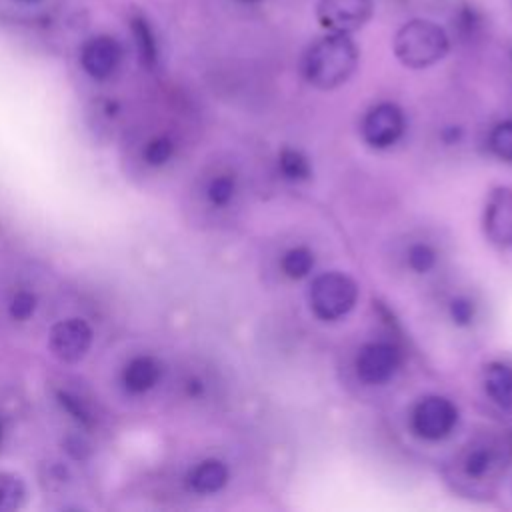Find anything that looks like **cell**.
Masks as SVG:
<instances>
[{"mask_svg": "<svg viewBox=\"0 0 512 512\" xmlns=\"http://www.w3.org/2000/svg\"><path fill=\"white\" fill-rule=\"evenodd\" d=\"M358 66V48L350 34L328 32L304 56V76L320 90L342 86Z\"/></svg>", "mask_w": 512, "mask_h": 512, "instance_id": "6da1fadb", "label": "cell"}, {"mask_svg": "<svg viewBox=\"0 0 512 512\" xmlns=\"http://www.w3.org/2000/svg\"><path fill=\"white\" fill-rule=\"evenodd\" d=\"M392 50L406 68L420 70L440 62L450 50V40L440 24L426 18H414L396 30Z\"/></svg>", "mask_w": 512, "mask_h": 512, "instance_id": "7a4b0ae2", "label": "cell"}, {"mask_svg": "<svg viewBox=\"0 0 512 512\" xmlns=\"http://www.w3.org/2000/svg\"><path fill=\"white\" fill-rule=\"evenodd\" d=\"M358 298L356 282L342 272L320 274L310 286V306L322 320L346 316Z\"/></svg>", "mask_w": 512, "mask_h": 512, "instance_id": "3957f363", "label": "cell"}, {"mask_svg": "<svg viewBox=\"0 0 512 512\" xmlns=\"http://www.w3.org/2000/svg\"><path fill=\"white\" fill-rule=\"evenodd\" d=\"M374 16L372 0H318L316 20L318 24L336 34H352L368 24Z\"/></svg>", "mask_w": 512, "mask_h": 512, "instance_id": "277c9868", "label": "cell"}, {"mask_svg": "<svg viewBox=\"0 0 512 512\" xmlns=\"http://www.w3.org/2000/svg\"><path fill=\"white\" fill-rule=\"evenodd\" d=\"M458 422L456 406L440 396L420 400L412 412V428L426 440L446 438Z\"/></svg>", "mask_w": 512, "mask_h": 512, "instance_id": "5b68a950", "label": "cell"}, {"mask_svg": "<svg viewBox=\"0 0 512 512\" xmlns=\"http://www.w3.org/2000/svg\"><path fill=\"white\" fill-rule=\"evenodd\" d=\"M92 344V328L80 318L60 320L52 326L48 346L62 362H78Z\"/></svg>", "mask_w": 512, "mask_h": 512, "instance_id": "8992f818", "label": "cell"}, {"mask_svg": "<svg viewBox=\"0 0 512 512\" xmlns=\"http://www.w3.org/2000/svg\"><path fill=\"white\" fill-rule=\"evenodd\" d=\"M400 364V352L390 342H370L356 356V374L366 384H384Z\"/></svg>", "mask_w": 512, "mask_h": 512, "instance_id": "52a82bcc", "label": "cell"}, {"mask_svg": "<svg viewBox=\"0 0 512 512\" xmlns=\"http://www.w3.org/2000/svg\"><path fill=\"white\" fill-rule=\"evenodd\" d=\"M404 132V114L392 102H382L374 106L362 122L364 140L374 148L392 146Z\"/></svg>", "mask_w": 512, "mask_h": 512, "instance_id": "ba28073f", "label": "cell"}, {"mask_svg": "<svg viewBox=\"0 0 512 512\" xmlns=\"http://www.w3.org/2000/svg\"><path fill=\"white\" fill-rule=\"evenodd\" d=\"M122 60V46L112 36H94L84 42L80 50V64L84 72L94 80H106L112 76Z\"/></svg>", "mask_w": 512, "mask_h": 512, "instance_id": "9c48e42d", "label": "cell"}, {"mask_svg": "<svg viewBox=\"0 0 512 512\" xmlns=\"http://www.w3.org/2000/svg\"><path fill=\"white\" fill-rule=\"evenodd\" d=\"M486 236L498 246H512V188H496L486 204Z\"/></svg>", "mask_w": 512, "mask_h": 512, "instance_id": "30bf717a", "label": "cell"}, {"mask_svg": "<svg viewBox=\"0 0 512 512\" xmlns=\"http://www.w3.org/2000/svg\"><path fill=\"white\" fill-rule=\"evenodd\" d=\"M162 376V366L154 356L142 354L128 360V364L122 370V382L126 390L134 394H142L152 390Z\"/></svg>", "mask_w": 512, "mask_h": 512, "instance_id": "8fae6325", "label": "cell"}, {"mask_svg": "<svg viewBox=\"0 0 512 512\" xmlns=\"http://www.w3.org/2000/svg\"><path fill=\"white\" fill-rule=\"evenodd\" d=\"M484 388L498 406L512 408V366L490 364L484 372Z\"/></svg>", "mask_w": 512, "mask_h": 512, "instance_id": "7c38bea8", "label": "cell"}, {"mask_svg": "<svg viewBox=\"0 0 512 512\" xmlns=\"http://www.w3.org/2000/svg\"><path fill=\"white\" fill-rule=\"evenodd\" d=\"M228 480V468L220 460H204L190 472V486L200 494L218 492Z\"/></svg>", "mask_w": 512, "mask_h": 512, "instance_id": "4fadbf2b", "label": "cell"}, {"mask_svg": "<svg viewBox=\"0 0 512 512\" xmlns=\"http://www.w3.org/2000/svg\"><path fill=\"white\" fill-rule=\"evenodd\" d=\"M130 28H132V34L136 40L140 62L148 68H154L156 60H158V46H156V38H154L150 24L146 22V18L136 16V18H132Z\"/></svg>", "mask_w": 512, "mask_h": 512, "instance_id": "5bb4252c", "label": "cell"}, {"mask_svg": "<svg viewBox=\"0 0 512 512\" xmlns=\"http://www.w3.org/2000/svg\"><path fill=\"white\" fill-rule=\"evenodd\" d=\"M26 496L24 482L8 472H0V512H10L22 506Z\"/></svg>", "mask_w": 512, "mask_h": 512, "instance_id": "9a60e30c", "label": "cell"}, {"mask_svg": "<svg viewBox=\"0 0 512 512\" xmlns=\"http://www.w3.org/2000/svg\"><path fill=\"white\" fill-rule=\"evenodd\" d=\"M312 266L314 254L304 246H296L282 256V270L290 278H304L312 270Z\"/></svg>", "mask_w": 512, "mask_h": 512, "instance_id": "2e32d148", "label": "cell"}, {"mask_svg": "<svg viewBox=\"0 0 512 512\" xmlns=\"http://www.w3.org/2000/svg\"><path fill=\"white\" fill-rule=\"evenodd\" d=\"M280 172L290 178V180H306L310 176V162L308 158L292 148H284L280 152V160H278Z\"/></svg>", "mask_w": 512, "mask_h": 512, "instance_id": "e0dca14e", "label": "cell"}, {"mask_svg": "<svg viewBox=\"0 0 512 512\" xmlns=\"http://www.w3.org/2000/svg\"><path fill=\"white\" fill-rule=\"evenodd\" d=\"M494 466V450L488 446L474 448L464 458V472L470 478H484Z\"/></svg>", "mask_w": 512, "mask_h": 512, "instance_id": "ac0fdd59", "label": "cell"}, {"mask_svg": "<svg viewBox=\"0 0 512 512\" xmlns=\"http://www.w3.org/2000/svg\"><path fill=\"white\" fill-rule=\"evenodd\" d=\"M174 154V142L168 136H154L146 142L142 150V158L150 166H162L166 164Z\"/></svg>", "mask_w": 512, "mask_h": 512, "instance_id": "d6986e66", "label": "cell"}, {"mask_svg": "<svg viewBox=\"0 0 512 512\" xmlns=\"http://www.w3.org/2000/svg\"><path fill=\"white\" fill-rule=\"evenodd\" d=\"M234 194H236V180L228 174H220V176L212 178L206 188V196H208L210 204H214V206L230 204Z\"/></svg>", "mask_w": 512, "mask_h": 512, "instance_id": "ffe728a7", "label": "cell"}, {"mask_svg": "<svg viewBox=\"0 0 512 512\" xmlns=\"http://www.w3.org/2000/svg\"><path fill=\"white\" fill-rule=\"evenodd\" d=\"M490 150L504 162H512V120L500 122L490 134Z\"/></svg>", "mask_w": 512, "mask_h": 512, "instance_id": "44dd1931", "label": "cell"}, {"mask_svg": "<svg viewBox=\"0 0 512 512\" xmlns=\"http://www.w3.org/2000/svg\"><path fill=\"white\" fill-rule=\"evenodd\" d=\"M36 304H38V300H36V294H34V292H30V290H18V292L12 296L10 304H8V314H10L12 320L26 322V320L34 314Z\"/></svg>", "mask_w": 512, "mask_h": 512, "instance_id": "7402d4cb", "label": "cell"}, {"mask_svg": "<svg viewBox=\"0 0 512 512\" xmlns=\"http://www.w3.org/2000/svg\"><path fill=\"white\" fill-rule=\"evenodd\" d=\"M56 398H58L60 406H62L74 420H78L82 426L88 428V426L94 424V416L90 414L88 406H86L78 396H74V394H70V392H64V390H58V392H56Z\"/></svg>", "mask_w": 512, "mask_h": 512, "instance_id": "603a6c76", "label": "cell"}, {"mask_svg": "<svg viewBox=\"0 0 512 512\" xmlns=\"http://www.w3.org/2000/svg\"><path fill=\"white\" fill-rule=\"evenodd\" d=\"M408 264L414 272L424 274L436 264V252L428 244H414L408 250Z\"/></svg>", "mask_w": 512, "mask_h": 512, "instance_id": "cb8c5ba5", "label": "cell"}, {"mask_svg": "<svg viewBox=\"0 0 512 512\" xmlns=\"http://www.w3.org/2000/svg\"><path fill=\"white\" fill-rule=\"evenodd\" d=\"M450 316H452V320L456 324L466 326V324H470L474 320V304L470 300H466V298H456L450 304Z\"/></svg>", "mask_w": 512, "mask_h": 512, "instance_id": "d4e9b609", "label": "cell"}, {"mask_svg": "<svg viewBox=\"0 0 512 512\" xmlns=\"http://www.w3.org/2000/svg\"><path fill=\"white\" fill-rule=\"evenodd\" d=\"M184 390H186V394H188V396H194V398H196V396H200V394L204 392L202 380H200V378H192V376H190V378H186V380H184Z\"/></svg>", "mask_w": 512, "mask_h": 512, "instance_id": "484cf974", "label": "cell"}, {"mask_svg": "<svg viewBox=\"0 0 512 512\" xmlns=\"http://www.w3.org/2000/svg\"><path fill=\"white\" fill-rule=\"evenodd\" d=\"M88 446L80 440V438H70L68 440V452L74 456V458H84V450Z\"/></svg>", "mask_w": 512, "mask_h": 512, "instance_id": "4316f807", "label": "cell"}, {"mask_svg": "<svg viewBox=\"0 0 512 512\" xmlns=\"http://www.w3.org/2000/svg\"><path fill=\"white\" fill-rule=\"evenodd\" d=\"M238 2H242V4H256V2H260V0H238Z\"/></svg>", "mask_w": 512, "mask_h": 512, "instance_id": "83f0119b", "label": "cell"}, {"mask_svg": "<svg viewBox=\"0 0 512 512\" xmlns=\"http://www.w3.org/2000/svg\"><path fill=\"white\" fill-rule=\"evenodd\" d=\"M0 442H2V424H0Z\"/></svg>", "mask_w": 512, "mask_h": 512, "instance_id": "f1b7e54d", "label": "cell"}]
</instances>
